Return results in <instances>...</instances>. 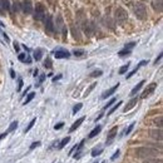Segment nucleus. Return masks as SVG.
<instances>
[{
    "label": "nucleus",
    "instance_id": "obj_21",
    "mask_svg": "<svg viewBox=\"0 0 163 163\" xmlns=\"http://www.w3.org/2000/svg\"><path fill=\"white\" fill-rule=\"evenodd\" d=\"M69 142H70V137H65V138H63L62 139V142H60V143H59V149H63V148H64L68 143H69Z\"/></svg>",
    "mask_w": 163,
    "mask_h": 163
},
{
    "label": "nucleus",
    "instance_id": "obj_11",
    "mask_svg": "<svg viewBox=\"0 0 163 163\" xmlns=\"http://www.w3.org/2000/svg\"><path fill=\"white\" fill-rule=\"evenodd\" d=\"M118 87H119V83H117L116 86H113L112 88H109L108 90H105L104 93L102 94V99H105V98H108V97H110L112 94H114V92L118 89Z\"/></svg>",
    "mask_w": 163,
    "mask_h": 163
},
{
    "label": "nucleus",
    "instance_id": "obj_20",
    "mask_svg": "<svg viewBox=\"0 0 163 163\" xmlns=\"http://www.w3.org/2000/svg\"><path fill=\"white\" fill-rule=\"evenodd\" d=\"M41 56H43V50H41V49H37V50L34 52V59L39 62L41 59Z\"/></svg>",
    "mask_w": 163,
    "mask_h": 163
},
{
    "label": "nucleus",
    "instance_id": "obj_38",
    "mask_svg": "<svg viewBox=\"0 0 163 163\" xmlns=\"http://www.w3.org/2000/svg\"><path fill=\"white\" fill-rule=\"evenodd\" d=\"M133 127H134V123H132L129 127H128V128H127L125 131H124V134H125V136H128V134L132 132V129H133Z\"/></svg>",
    "mask_w": 163,
    "mask_h": 163
},
{
    "label": "nucleus",
    "instance_id": "obj_27",
    "mask_svg": "<svg viewBox=\"0 0 163 163\" xmlns=\"http://www.w3.org/2000/svg\"><path fill=\"white\" fill-rule=\"evenodd\" d=\"M17 127H18V122H17V120H14V122H13V123L9 125V129L6 131V133H9V132L15 131V129H17Z\"/></svg>",
    "mask_w": 163,
    "mask_h": 163
},
{
    "label": "nucleus",
    "instance_id": "obj_17",
    "mask_svg": "<svg viewBox=\"0 0 163 163\" xmlns=\"http://www.w3.org/2000/svg\"><path fill=\"white\" fill-rule=\"evenodd\" d=\"M101 131H102V125H97L95 128L90 133H89V136H88V138H94L95 136H98L99 133H101Z\"/></svg>",
    "mask_w": 163,
    "mask_h": 163
},
{
    "label": "nucleus",
    "instance_id": "obj_23",
    "mask_svg": "<svg viewBox=\"0 0 163 163\" xmlns=\"http://www.w3.org/2000/svg\"><path fill=\"white\" fill-rule=\"evenodd\" d=\"M35 122H37V118H33L32 120H30V123H29V125H28L26 127V128H25V131H24V133H28V132H29L32 128H33V127H34V124H35Z\"/></svg>",
    "mask_w": 163,
    "mask_h": 163
},
{
    "label": "nucleus",
    "instance_id": "obj_2",
    "mask_svg": "<svg viewBox=\"0 0 163 163\" xmlns=\"http://www.w3.org/2000/svg\"><path fill=\"white\" fill-rule=\"evenodd\" d=\"M133 11H134V15H136L139 20H144V19H147V17H148L146 5L142 4V3H137L136 5H134V6H133Z\"/></svg>",
    "mask_w": 163,
    "mask_h": 163
},
{
    "label": "nucleus",
    "instance_id": "obj_41",
    "mask_svg": "<svg viewBox=\"0 0 163 163\" xmlns=\"http://www.w3.org/2000/svg\"><path fill=\"white\" fill-rule=\"evenodd\" d=\"M18 83H19V84H18V90L20 92V90H22V88H23V84H24V83H23V79H22V78H19Z\"/></svg>",
    "mask_w": 163,
    "mask_h": 163
},
{
    "label": "nucleus",
    "instance_id": "obj_55",
    "mask_svg": "<svg viewBox=\"0 0 163 163\" xmlns=\"http://www.w3.org/2000/svg\"><path fill=\"white\" fill-rule=\"evenodd\" d=\"M2 13H3V11H2V9H0V14H2Z\"/></svg>",
    "mask_w": 163,
    "mask_h": 163
},
{
    "label": "nucleus",
    "instance_id": "obj_8",
    "mask_svg": "<svg viewBox=\"0 0 163 163\" xmlns=\"http://www.w3.org/2000/svg\"><path fill=\"white\" fill-rule=\"evenodd\" d=\"M54 56L56 59H68L70 56V53L65 49H56L54 52Z\"/></svg>",
    "mask_w": 163,
    "mask_h": 163
},
{
    "label": "nucleus",
    "instance_id": "obj_14",
    "mask_svg": "<svg viewBox=\"0 0 163 163\" xmlns=\"http://www.w3.org/2000/svg\"><path fill=\"white\" fill-rule=\"evenodd\" d=\"M147 63H148L147 60H142V62L139 63V64H138V65H137L136 68H134V69L132 70V72H131L129 74H127V77H125V78H127V79H129V78H132V77H133L134 74H136V73L138 72V69H139L140 67H143V65H146V64H147Z\"/></svg>",
    "mask_w": 163,
    "mask_h": 163
},
{
    "label": "nucleus",
    "instance_id": "obj_28",
    "mask_svg": "<svg viewBox=\"0 0 163 163\" xmlns=\"http://www.w3.org/2000/svg\"><path fill=\"white\" fill-rule=\"evenodd\" d=\"M102 74H103L102 70H101V69H97V70H94V72L90 73V77H92V78H97V77H101Z\"/></svg>",
    "mask_w": 163,
    "mask_h": 163
},
{
    "label": "nucleus",
    "instance_id": "obj_50",
    "mask_svg": "<svg viewBox=\"0 0 163 163\" xmlns=\"http://www.w3.org/2000/svg\"><path fill=\"white\" fill-rule=\"evenodd\" d=\"M10 75H11V78H15V72H14L13 69H10Z\"/></svg>",
    "mask_w": 163,
    "mask_h": 163
},
{
    "label": "nucleus",
    "instance_id": "obj_1",
    "mask_svg": "<svg viewBox=\"0 0 163 163\" xmlns=\"http://www.w3.org/2000/svg\"><path fill=\"white\" fill-rule=\"evenodd\" d=\"M136 154L138 158H147V159H151V158H154L157 155L162 154V151H157L154 148H151V147H139L136 149Z\"/></svg>",
    "mask_w": 163,
    "mask_h": 163
},
{
    "label": "nucleus",
    "instance_id": "obj_12",
    "mask_svg": "<svg viewBox=\"0 0 163 163\" xmlns=\"http://www.w3.org/2000/svg\"><path fill=\"white\" fill-rule=\"evenodd\" d=\"M117 132H118V127H113V128L108 132V137H107V144H109L110 142L117 137Z\"/></svg>",
    "mask_w": 163,
    "mask_h": 163
},
{
    "label": "nucleus",
    "instance_id": "obj_18",
    "mask_svg": "<svg viewBox=\"0 0 163 163\" xmlns=\"http://www.w3.org/2000/svg\"><path fill=\"white\" fill-rule=\"evenodd\" d=\"M143 84H144V80H140V82L137 84V86L132 89V92H131V95H136V94L138 93V92L140 90V88L143 87Z\"/></svg>",
    "mask_w": 163,
    "mask_h": 163
},
{
    "label": "nucleus",
    "instance_id": "obj_44",
    "mask_svg": "<svg viewBox=\"0 0 163 163\" xmlns=\"http://www.w3.org/2000/svg\"><path fill=\"white\" fill-rule=\"evenodd\" d=\"M40 146V142H34V143H32V146H30V149H35L37 147H39Z\"/></svg>",
    "mask_w": 163,
    "mask_h": 163
},
{
    "label": "nucleus",
    "instance_id": "obj_56",
    "mask_svg": "<svg viewBox=\"0 0 163 163\" xmlns=\"http://www.w3.org/2000/svg\"><path fill=\"white\" fill-rule=\"evenodd\" d=\"M94 163H98V162H94Z\"/></svg>",
    "mask_w": 163,
    "mask_h": 163
},
{
    "label": "nucleus",
    "instance_id": "obj_25",
    "mask_svg": "<svg viewBox=\"0 0 163 163\" xmlns=\"http://www.w3.org/2000/svg\"><path fill=\"white\" fill-rule=\"evenodd\" d=\"M44 67L48 68V69H52L53 68V64H52V59L49 58V56H47V59L44 60Z\"/></svg>",
    "mask_w": 163,
    "mask_h": 163
},
{
    "label": "nucleus",
    "instance_id": "obj_24",
    "mask_svg": "<svg viewBox=\"0 0 163 163\" xmlns=\"http://www.w3.org/2000/svg\"><path fill=\"white\" fill-rule=\"evenodd\" d=\"M34 97H35V93H33V92H32V93H29V94H28L26 99L24 101V105H26L28 103H30V102L33 101V99H34Z\"/></svg>",
    "mask_w": 163,
    "mask_h": 163
},
{
    "label": "nucleus",
    "instance_id": "obj_5",
    "mask_svg": "<svg viewBox=\"0 0 163 163\" xmlns=\"http://www.w3.org/2000/svg\"><path fill=\"white\" fill-rule=\"evenodd\" d=\"M45 19V32L48 34H54L55 32V26H54V23H53V17L52 15H48Z\"/></svg>",
    "mask_w": 163,
    "mask_h": 163
},
{
    "label": "nucleus",
    "instance_id": "obj_37",
    "mask_svg": "<svg viewBox=\"0 0 163 163\" xmlns=\"http://www.w3.org/2000/svg\"><path fill=\"white\" fill-rule=\"evenodd\" d=\"M143 163H162V161L161 159H155V158H151V159H147L146 162H143Z\"/></svg>",
    "mask_w": 163,
    "mask_h": 163
},
{
    "label": "nucleus",
    "instance_id": "obj_6",
    "mask_svg": "<svg viewBox=\"0 0 163 163\" xmlns=\"http://www.w3.org/2000/svg\"><path fill=\"white\" fill-rule=\"evenodd\" d=\"M155 88H157V83H151L149 86H147V88L143 90V93H142L140 98L144 99V98H147V97H149V95L153 93V92L155 90Z\"/></svg>",
    "mask_w": 163,
    "mask_h": 163
},
{
    "label": "nucleus",
    "instance_id": "obj_13",
    "mask_svg": "<svg viewBox=\"0 0 163 163\" xmlns=\"http://www.w3.org/2000/svg\"><path fill=\"white\" fill-rule=\"evenodd\" d=\"M84 143H86V139H83V140H80V143H79V144H77V152L74 153V157H73V158H75V159H79V158H80V155H82V151H83V146H84Z\"/></svg>",
    "mask_w": 163,
    "mask_h": 163
},
{
    "label": "nucleus",
    "instance_id": "obj_39",
    "mask_svg": "<svg viewBox=\"0 0 163 163\" xmlns=\"http://www.w3.org/2000/svg\"><path fill=\"white\" fill-rule=\"evenodd\" d=\"M18 58H19V60H20V62H24V63H25V60H26V54H24V53L19 54Z\"/></svg>",
    "mask_w": 163,
    "mask_h": 163
},
{
    "label": "nucleus",
    "instance_id": "obj_52",
    "mask_svg": "<svg viewBox=\"0 0 163 163\" xmlns=\"http://www.w3.org/2000/svg\"><path fill=\"white\" fill-rule=\"evenodd\" d=\"M29 89H30V87H26V90H25L24 93H23V95H26V93H28V92H29Z\"/></svg>",
    "mask_w": 163,
    "mask_h": 163
},
{
    "label": "nucleus",
    "instance_id": "obj_54",
    "mask_svg": "<svg viewBox=\"0 0 163 163\" xmlns=\"http://www.w3.org/2000/svg\"><path fill=\"white\" fill-rule=\"evenodd\" d=\"M102 163H107V162H105V161H103V162H102Z\"/></svg>",
    "mask_w": 163,
    "mask_h": 163
},
{
    "label": "nucleus",
    "instance_id": "obj_19",
    "mask_svg": "<svg viewBox=\"0 0 163 163\" xmlns=\"http://www.w3.org/2000/svg\"><path fill=\"white\" fill-rule=\"evenodd\" d=\"M0 6H2L3 9L5 10H10V2L9 0H0Z\"/></svg>",
    "mask_w": 163,
    "mask_h": 163
},
{
    "label": "nucleus",
    "instance_id": "obj_42",
    "mask_svg": "<svg viewBox=\"0 0 163 163\" xmlns=\"http://www.w3.org/2000/svg\"><path fill=\"white\" fill-rule=\"evenodd\" d=\"M119 153H120V152H119V149H117V151L114 152V154H113V155H112V158H110V159H112V161H116V159L118 158V155H119Z\"/></svg>",
    "mask_w": 163,
    "mask_h": 163
},
{
    "label": "nucleus",
    "instance_id": "obj_53",
    "mask_svg": "<svg viewBox=\"0 0 163 163\" xmlns=\"http://www.w3.org/2000/svg\"><path fill=\"white\" fill-rule=\"evenodd\" d=\"M38 73H39L38 69H35V70H34V77H38Z\"/></svg>",
    "mask_w": 163,
    "mask_h": 163
},
{
    "label": "nucleus",
    "instance_id": "obj_7",
    "mask_svg": "<svg viewBox=\"0 0 163 163\" xmlns=\"http://www.w3.org/2000/svg\"><path fill=\"white\" fill-rule=\"evenodd\" d=\"M20 9H22L25 14H32V13H33V4H32V0H24V2L20 4Z\"/></svg>",
    "mask_w": 163,
    "mask_h": 163
},
{
    "label": "nucleus",
    "instance_id": "obj_4",
    "mask_svg": "<svg viewBox=\"0 0 163 163\" xmlns=\"http://www.w3.org/2000/svg\"><path fill=\"white\" fill-rule=\"evenodd\" d=\"M116 19L118 23H124L128 19V14L123 8H117L116 9Z\"/></svg>",
    "mask_w": 163,
    "mask_h": 163
},
{
    "label": "nucleus",
    "instance_id": "obj_22",
    "mask_svg": "<svg viewBox=\"0 0 163 163\" xmlns=\"http://www.w3.org/2000/svg\"><path fill=\"white\" fill-rule=\"evenodd\" d=\"M103 152V148H94L93 151H92V157H98V155H101Z\"/></svg>",
    "mask_w": 163,
    "mask_h": 163
},
{
    "label": "nucleus",
    "instance_id": "obj_16",
    "mask_svg": "<svg viewBox=\"0 0 163 163\" xmlns=\"http://www.w3.org/2000/svg\"><path fill=\"white\" fill-rule=\"evenodd\" d=\"M152 6H153L154 10H157L158 13H161L162 11V0H153Z\"/></svg>",
    "mask_w": 163,
    "mask_h": 163
},
{
    "label": "nucleus",
    "instance_id": "obj_32",
    "mask_svg": "<svg viewBox=\"0 0 163 163\" xmlns=\"http://www.w3.org/2000/svg\"><path fill=\"white\" fill-rule=\"evenodd\" d=\"M82 107H83V104H82V103L75 104V105H74V108H73V114H77V113L82 109Z\"/></svg>",
    "mask_w": 163,
    "mask_h": 163
},
{
    "label": "nucleus",
    "instance_id": "obj_51",
    "mask_svg": "<svg viewBox=\"0 0 163 163\" xmlns=\"http://www.w3.org/2000/svg\"><path fill=\"white\" fill-rule=\"evenodd\" d=\"M6 134H8L6 132H5V133H3V134H0V140H2V139H3L4 137H6Z\"/></svg>",
    "mask_w": 163,
    "mask_h": 163
},
{
    "label": "nucleus",
    "instance_id": "obj_48",
    "mask_svg": "<svg viewBox=\"0 0 163 163\" xmlns=\"http://www.w3.org/2000/svg\"><path fill=\"white\" fill-rule=\"evenodd\" d=\"M14 49H15L17 52H19V49H20V48H19V44L17 43V41H14Z\"/></svg>",
    "mask_w": 163,
    "mask_h": 163
},
{
    "label": "nucleus",
    "instance_id": "obj_46",
    "mask_svg": "<svg viewBox=\"0 0 163 163\" xmlns=\"http://www.w3.org/2000/svg\"><path fill=\"white\" fill-rule=\"evenodd\" d=\"M62 77H63L62 74H58V75H56V77H54V78H53V82H56V80H59V79H62Z\"/></svg>",
    "mask_w": 163,
    "mask_h": 163
},
{
    "label": "nucleus",
    "instance_id": "obj_10",
    "mask_svg": "<svg viewBox=\"0 0 163 163\" xmlns=\"http://www.w3.org/2000/svg\"><path fill=\"white\" fill-rule=\"evenodd\" d=\"M149 136L155 139V140H162L163 138V133H162V129H152L149 132Z\"/></svg>",
    "mask_w": 163,
    "mask_h": 163
},
{
    "label": "nucleus",
    "instance_id": "obj_40",
    "mask_svg": "<svg viewBox=\"0 0 163 163\" xmlns=\"http://www.w3.org/2000/svg\"><path fill=\"white\" fill-rule=\"evenodd\" d=\"M63 125H64V123H63V122H59V123H56V124L54 125V129H55V131H59V129L62 128Z\"/></svg>",
    "mask_w": 163,
    "mask_h": 163
},
{
    "label": "nucleus",
    "instance_id": "obj_30",
    "mask_svg": "<svg viewBox=\"0 0 163 163\" xmlns=\"http://www.w3.org/2000/svg\"><path fill=\"white\" fill-rule=\"evenodd\" d=\"M132 53V50H127V49H122V50H119V53H118V55L119 56H125V55H129Z\"/></svg>",
    "mask_w": 163,
    "mask_h": 163
},
{
    "label": "nucleus",
    "instance_id": "obj_45",
    "mask_svg": "<svg viewBox=\"0 0 163 163\" xmlns=\"http://www.w3.org/2000/svg\"><path fill=\"white\" fill-rule=\"evenodd\" d=\"M161 59H162V53H161V54L158 55V58H157V59H155V60H154V64H155V65H157V64H158V63L161 62Z\"/></svg>",
    "mask_w": 163,
    "mask_h": 163
},
{
    "label": "nucleus",
    "instance_id": "obj_47",
    "mask_svg": "<svg viewBox=\"0 0 163 163\" xmlns=\"http://www.w3.org/2000/svg\"><path fill=\"white\" fill-rule=\"evenodd\" d=\"M44 79H45V75H44V74H41V75H40V78H39V84H40V83H43V82H44ZM39 84H38V86H39Z\"/></svg>",
    "mask_w": 163,
    "mask_h": 163
},
{
    "label": "nucleus",
    "instance_id": "obj_9",
    "mask_svg": "<svg viewBox=\"0 0 163 163\" xmlns=\"http://www.w3.org/2000/svg\"><path fill=\"white\" fill-rule=\"evenodd\" d=\"M137 103H138V98H132L131 101H129L128 103L125 104V107L123 108V112H124V113L129 112L131 109H133L134 107H136V105H137Z\"/></svg>",
    "mask_w": 163,
    "mask_h": 163
},
{
    "label": "nucleus",
    "instance_id": "obj_36",
    "mask_svg": "<svg viewBox=\"0 0 163 163\" xmlns=\"http://www.w3.org/2000/svg\"><path fill=\"white\" fill-rule=\"evenodd\" d=\"M20 10V4L19 3H14L13 4V11L14 13H18Z\"/></svg>",
    "mask_w": 163,
    "mask_h": 163
},
{
    "label": "nucleus",
    "instance_id": "obj_43",
    "mask_svg": "<svg viewBox=\"0 0 163 163\" xmlns=\"http://www.w3.org/2000/svg\"><path fill=\"white\" fill-rule=\"evenodd\" d=\"M154 123L157 124V125L159 127V129H161V127H162V117H158V120L155 119V120H154Z\"/></svg>",
    "mask_w": 163,
    "mask_h": 163
},
{
    "label": "nucleus",
    "instance_id": "obj_34",
    "mask_svg": "<svg viewBox=\"0 0 163 163\" xmlns=\"http://www.w3.org/2000/svg\"><path fill=\"white\" fill-rule=\"evenodd\" d=\"M73 54H74L75 56H83L84 54H86V52H84V50H82V49H78V50L75 49V50L73 52Z\"/></svg>",
    "mask_w": 163,
    "mask_h": 163
},
{
    "label": "nucleus",
    "instance_id": "obj_35",
    "mask_svg": "<svg viewBox=\"0 0 163 163\" xmlns=\"http://www.w3.org/2000/svg\"><path fill=\"white\" fill-rule=\"evenodd\" d=\"M116 101H117V99H116V98H112V99H110V101H109V102H108L107 104H105V105H104V109H107V108L112 107V105H113V104H114V103H116Z\"/></svg>",
    "mask_w": 163,
    "mask_h": 163
},
{
    "label": "nucleus",
    "instance_id": "obj_26",
    "mask_svg": "<svg viewBox=\"0 0 163 163\" xmlns=\"http://www.w3.org/2000/svg\"><path fill=\"white\" fill-rule=\"evenodd\" d=\"M122 104H123V102H122V101H120V102H118V103L114 105V107H113V108H112V109L108 112V114H107V116H110L112 113H114V112H116V110H117V109H118V108H119V107H120V105H122Z\"/></svg>",
    "mask_w": 163,
    "mask_h": 163
},
{
    "label": "nucleus",
    "instance_id": "obj_29",
    "mask_svg": "<svg viewBox=\"0 0 163 163\" xmlns=\"http://www.w3.org/2000/svg\"><path fill=\"white\" fill-rule=\"evenodd\" d=\"M129 65H131V63H127V64H124L122 68L119 69V74H124V73L127 72V70L129 69Z\"/></svg>",
    "mask_w": 163,
    "mask_h": 163
},
{
    "label": "nucleus",
    "instance_id": "obj_15",
    "mask_svg": "<svg viewBox=\"0 0 163 163\" xmlns=\"http://www.w3.org/2000/svg\"><path fill=\"white\" fill-rule=\"evenodd\" d=\"M84 119H86L84 117H80L79 119L77 120V122H74V123H73V125H72V127H70V128H69V132H70V133H72V132H74V131L78 128V127H79V125H80V124L84 122Z\"/></svg>",
    "mask_w": 163,
    "mask_h": 163
},
{
    "label": "nucleus",
    "instance_id": "obj_49",
    "mask_svg": "<svg viewBox=\"0 0 163 163\" xmlns=\"http://www.w3.org/2000/svg\"><path fill=\"white\" fill-rule=\"evenodd\" d=\"M3 37H4V39H5L6 41H9V40H10V39H9V37L6 35V33H3Z\"/></svg>",
    "mask_w": 163,
    "mask_h": 163
},
{
    "label": "nucleus",
    "instance_id": "obj_31",
    "mask_svg": "<svg viewBox=\"0 0 163 163\" xmlns=\"http://www.w3.org/2000/svg\"><path fill=\"white\" fill-rule=\"evenodd\" d=\"M136 41H131V43H128V44H125L124 45V49H127V50H132V49L136 47Z\"/></svg>",
    "mask_w": 163,
    "mask_h": 163
},
{
    "label": "nucleus",
    "instance_id": "obj_3",
    "mask_svg": "<svg viewBox=\"0 0 163 163\" xmlns=\"http://www.w3.org/2000/svg\"><path fill=\"white\" fill-rule=\"evenodd\" d=\"M45 18V6L38 3L37 6H35V10H34V19L35 20H43Z\"/></svg>",
    "mask_w": 163,
    "mask_h": 163
},
{
    "label": "nucleus",
    "instance_id": "obj_33",
    "mask_svg": "<svg viewBox=\"0 0 163 163\" xmlns=\"http://www.w3.org/2000/svg\"><path fill=\"white\" fill-rule=\"evenodd\" d=\"M95 87H97V83H93V84H92V86H90V87H89V88H88V89L86 90V93H84V97H87V95H89V93H90V92H92V90H93V89H94Z\"/></svg>",
    "mask_w": 163,
    "mask_h": 163
}]
</instances>
